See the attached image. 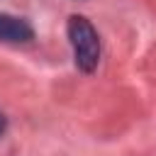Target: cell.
<instances>
[{
    "label": "cell",
    "mask_w": 156,
    "mask_h": 156,
    "mask_svg": "<svg viewBox=\"0 0 156 156\" xmlns=\"http://www.w3.org/2000/svg\"><path fill=\"white\" fill-rule=\"evenodd\" d=\"M34 37V29L27 20L15 17V15H0V41L10 44H22Z\"/></svg>",
    "instance_id": "cell-2"
},
{
    "label": "cell",
    "mask_w": 156,
    "mask_h": 156,
    "mask_svg": "<svg viewBox=\"0 0 156 156\" xmlns=\"http://www.w3.org/2000/svg\"><path fill=\"white\" fill-rule=\"evenodd\" d=\"M5 129H7V119H5V115L0 112V136L5 134Z\"/></svg>",
    "instance_id": "cell-3"
},
{
    "label": "cell",
    "mask_w": 156,
    "mask_h": 156,
    "mask_svg": "<svg viewBox=\"0 0 156 156\" xmlns=\"http://www.w3.org/2000/svg\"><path fill=\"white\" fill-rule=\"evenodd\" d=\"M68 39L73 46L76 66L83 73H93L100 61V37L90 24V20H85L83 15L68 17Z\"/></svg>",
    "instance_id": "cell-1"
}]
</instances>
